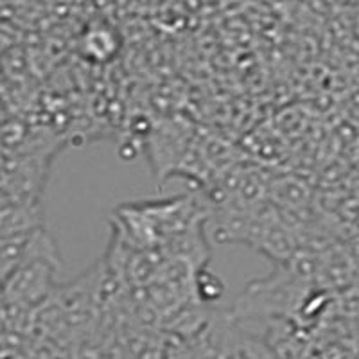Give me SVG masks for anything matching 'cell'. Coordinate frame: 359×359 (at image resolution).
<instances>
[{
	"label": "cell",
	"mask_w": 359,
	"mask_h": 359,
	"mask_svg": "<svg viewBox=\"0 0 359 359\" xmlns=\"http://www.w3.org/2000/svg\"><path fill=\"white\" fill-rule=\"evenodd\" d=\"M117 50V36L108 27H94L83 36V53L94 62H108Z\"/></svg>",
	"instance_id": "5b68a950"
},
{
	"label": "cell",
	"mask_w": 359,
	"mask_h": 359,
	"mask_svg": "<svg viewBox=\"0 0 359 359\" xmlns=\"http://www.w3.org/2000/svg\"><path fill=\"white\" fill-rule=\"evenodd\" d=\"M194 286H196L200 298H203V300H217L223 293V282L216 275L205 271V268L198 271Z\"/></svg>",
	"instance_id": "8992f818"
},
{
	"label": "cell",
	"mask_w": 359,
	"mask_h": 359,
	"mask_svg": "<svg viewBox=\"0 0 359 359\" xmlns=\"http://www.w3.org/2000/svg\"><path fill=\"white\" fill-rule=\"evenodd\" d=\"M62 262L53 259H34L18 266L9 277L4 278L2 302L15 304L34 311L54 293L57 269Z\"/></svg>",
	"instance_id": "3957f363"
},
{
	"label": "cell",
	"mask_w": 359,
	"mask_h": 359,
	"mask_svg": "<svg viewBox=\"0 0 359 359\" xmlns=\"http://www.w3.org/2000/svg\"><path fill=\"white\" fill-rule=\"evenodd\" d=\"M203 221L205 212L198 200L182 194L118 207L114 214V233L133 248L160 252Z\"/></svg>",
	"instance_id": "6da1fadb"
},
{
	"label": "cell",
	"mask_w": 359,
	"mask_h": 359,
	"mask_svg": "<svg viewBox=\"0 0 359 359\" xmlns=\"http://www.w3.org/2000/svg\"><path fill=\"white\" fill-rule=\"evenodd\" d=\"M53 153H4L2 205L41 201Z\"/></svg>",
	"instance_id": "7a4b0ae2"
},
{
	"label": "cell",
	"mask_w": 359,
	"mask_h": 359,
	"mask_svg": "<svg viewBox=\"0 0 359 359\" xmlns=\"http://www.w3.org/2000/svg\"><path fill=\"white\" fill-rule=\"evenodd\" d=\"M351 24L355 33L359 34V0H355V2L351 4Z\"/></svg>",
	"instance_id": "52a82bcc"
},
{
	"label": "cell",
	"mask_w": 359,
	"mask_h": 359,
	"mask_svg": "<svg viewBox=\"0 0 359 359\" xmlns=\"http://www.w3.org/2000/svg\"><path fill=\"white\" fill-rule=\"evenodd\" d=\"M45 216L41 201L34 203L2 205L0 210V237L18 236L43 229Z\"/></svg>",
	"instance_id": "277c9868"
}]
</instances>
